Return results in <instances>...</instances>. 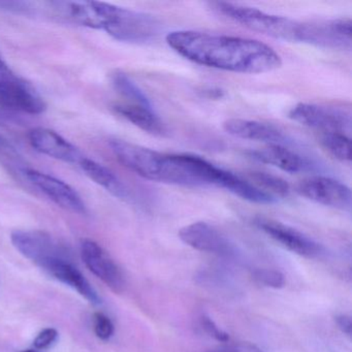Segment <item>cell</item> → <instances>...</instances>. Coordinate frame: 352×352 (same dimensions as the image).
<instances>
[{"instance_id": "27", "label": "cell", "mask_w": 352, "mask_h": 352, "mask_svg": "<svg viewBox=\"0 0 352 352\" xmlns=\"http://www.w3.org/2000/svg\"><path fill=\"white\" fill-rule=\"evenodd\" d=\"M19 157L16 148L3 135H0V160H3V162L19 164Z\"/></svg>"}, {"instance_id": "26", "label": "cell", "mask_w": 352, "mask_h": 352, "mask_svg": "<svg viewBox=\"0 0 352 352\" xmlns=\"http://www.w3.org/2000/svg\"><path fill=\"white\" fill-rule=\"evenodd\" d=\"M58 339V331L52 327L43 329L34 341V347L38 350H44L51 347Z\"/></svg>"}, {"instance_id": "11", "label": "cell", "mask_w": 352, "mask_h": 352, "mask_svg": "<svg viewBox=\"0 0 352 352\" xmlns=\"http://www.w3.org/2000/svg\"><path fill=\"white\" fill-rule=\"evenodd\" d=\"M24 174L34 187L63 209L77 214H86L87 212L85 203L79 193L60 179L30 168H25Z\"/></svg>"}, {"instance_id": "18", "label": "cell", "mask_w": 352, "mask_h": 352, "mask_svg": "<svg viewBox=\"0 0 352 352\" xmlns=\"http://www.w3.org/2000/svg\"><path fill=\"white\" fill-rule=\"evenodd\" d=\"M117 114L133 123L146 133L155 135H164L166 127L162 119L154 112L153 109L133 104H116L114 107Z\"/></svg>"}, {"instance_id": "13", "label": "cell", "mask_w": 352, "mask_h": 352, "mask_svg": "<svg viewBox=\"0 0 352 352\" xmlns=\"http://www.w3.org/2000/svg\"><path fill=\"white\" fill-rule=\"evenodd\" d=\"M178 236L183 243L201 252L226 257L232 256L236 253L234 245L207 222L188 224L179 230Z\"/></svg>"}, {"instance_id": "1", "label": "cell", "mask_w": 352, "mask_h": 352, "mask_svg": "<svg viewBox=\"0 0 352 352\" xmlns=\"http://www.w3.org/2000/svg\"><path fill=\"white\" fill-rule=\"evenodd\" d=\"M168 46L197 65L240 74H265L280 69L281 57L273 48L251 38L177 30L166 36Z\"/></svg>"}, {"instance_id": "22", "label": "cell", "mask_w": 352, "mask_h": 352, "mask_svg": "<svg viewBox=\"0 0 352 352\" xmlns=\"http://www.w3.org/2000/svg\"><path fill=\"white\" fill-rule=\"evenodd\" d=\"M249 178L259 189H265V192L273 197H285L289 195L290 187L284 179L265 172H251Z\"/></svg>"}, {"instance_id": "16", "label": "cell", "mask_w": 352, "mask_h": 352, "mask_svg": "<svg viewBox=\"0 0 352 352\" xmlns=\"http://www.w3.org/2000/svg\"><path fill=\"white\" fill-rule=\"evenodd\" d=\"M45 272L61 283L77 290L83 298L94 305H100L102 298L83 274L69 261V258H58L51 261L43 267Z\"/></svg>"}, {"instance_id": "3", "label": "cell", "mask_w": 352, "mask_h": 352, "mask_svg": "<svg viewBox=\"0 0 352 352\" xmlns=\"http://www.w3.org/2000/svg\"><path fill=\"white\" fill-rule=\"evenodd\" d=\"M211 7L220 15L253 32L287 42H304L305 22L272 15L254 8L223 1L211 3Z\"/></svg>"}, {"instance_id": "12", "label": "cell", "mask_w": 352, "mask_h": 352, "mask_svg": "<svg viewBox=\"0 0 352 352\" xmlns=\"http://www.w3.org/2000/svg\"><path fill=\"white\" fill-rule=\"evenodd\" d=\"M81 256L86 267L113 292H122L125 280L112 257L94 241L85 239L81 243Z\"/></svg>"}, {"instance_id": "14", "label": "cell", "mask_w": 352, "mask_h": 352, "mask_svg": "<svg viewBox=\"0 0 352 352\" xmlns=\"http://www.w3.org/2000/svg\"><path fill=\"white\" fill-rule=\"evenodd\" d=\"M28 139L36 151L49 157L69 164H80L84 158L76 146L52 129H34L28 133Z\"/></svg>"}, {"instance_id": "20", "label": "cell", "mask_w": 352, "mask_h": 352, "mask_svg": "<svg viewBox=\"0 0 352 352\" xmlns=\"http://www.w3.org/2000/svg\"><path fill=\"white\" fill-rule=\"evenodd\" d=\"M112 84L118 94L126 100H131L129 104L153 109L147 96L126 74L120 71L115 72L112 75Z\"/></svg>"}, {"instance_id": "7", "label": "cell", "mask_w": 352, "mask_h": 352, "mask_svg": "<svg viewBox=\"0 0 352 352\" xmlns=\"http://www.w3.org/2000/svg\"><path fill=\"white\" fill-rule=\"evenodd\" d=\"M15 248L41 269L51 261L69 258L67 249L50 234L42 230H15L11 234Z\"/></svg>"}, {"instance_id": "15", "label": "cell", "mask_w": 352, "mask_h": 352, "mask_svg": "<svg viewBox=\"0 0 352 352\" xmlns=\"http://www.w3.org/2000/svg\"><path fill=\"white\" fill-rule=\"evenodd\" d=\"M226 133L241 139L263 142L269 145H282L287 143V137L273 125L246 119L232 118L224 121Z\"/></svg>"}, {"instance_id": "17", "label": "cell", "mask_w": 352, "mask_h": 352, "mask_svg": "<svg viewBox=\"0 0 352 352\" xmlns=\"http://www.w3.org/2000/svg\"><path fill=\"white\" fill-rule=\"evenodd\" d=\"M247 154L252 160L276 166L290 174L302 172L309 166L302 156L282 145H269L263 149L251 150Z\"/></svg>"}, {"instance_id": "10", "label": "cell", "mask_w": 352, "mask_h": 352, "mask_svg": "<svg viewBox=\"0 0 352 352\" xmlns=\"http://www.w3.org/2000/svg\"><path fill=\"white\" fill-rule=\"evenodd\" d=\"M351 26L350 18L305 22L304 43L333 50L350 51L352 47Z\"/></svg>"}, {"instance_id": "23", "label": "cell", "mask_w": 352, "mask_h": 352, "mask_svg": "<svg viewBox=\"0 0 352 352\" xmlns=\"http://www.w3.org/2000/svg\"><path fill=\"white\" fill-rule=\"evenodd\" d=\"M254 279L267 287L282 288L285 285V278L279 271L271 269H258L254 272Z\"/></svg>"}, {"instance_id": "4", "label": "cell", "mask_w": 352, "mask_h": 352, "mask_svg": "<svg viewBox=\"0 0 352 352\" xmlns=\"http://www.w3.org/2000/svg\"><path fill=\"white\" fill-rule=\"evenodd\" d=\"M104 30L115 40L131 44H145L154 40L160 23L153 16L117 6H107Z\"/></svg>"}, {"instance_id": "5", "label": "cell", "mask_w": 352, "mask_h": 352, "mask_svg": "<svg viewBox=\"0 0 352 352\" xmlns=\"http://www.w3.org/2000/svg\"><path fill=\"white\" fill-rule=\"evenodd\" d=\"M0 107L30 115L43 114L47 104L28 82L0 58Z\"/></svg>"}, {"instance_id": "25", "label": "cell", "mask_w": 352, "mask_h": 352, "mask_svg": "<svg viewBox=\"0 0 352 352\" xmlns=\"http://www.w3.org/2000/svg\"><path fill=\"white\" fill-rule=\"evenodd\" d=\"M201 324L203 329H205L206 333L213 337L214 339L217 340V341L222 342V343L230 341L228 333L224 331L223 329H220L210 317L204 315L201 318Z\"/></svg>"}, {"instance_id": "24", "label": "cell", "mask_w": 352, "mask_h": 352, "mask_svg": "<svg viewBox=\"0 0 352 352\" xmlns=\"http://www.w3.org/2000/svg\"><path fill=\"white\" fill-rule=\"evenodd\" d=\"M114 324L107 315L104 313H96L94 315V331L100 340L107 341L110 339L114 335Z\"/></svg>"}, {"instance_id": "19", "label": "cell", "mask_w": 352, "mask_h": 352, "mask_svg": "<svg viewBox=\"0 0 352 352\" xmlns=\"http://www.w3.org/2000/svg\"><path fill=\"white\" fill-rule=\"evenodd\" d=\"M79 164L88 178L106 189L111 195L119 199H125L129 195L124 184L119 180L118 177L112 170H109L106 166L85 157L80 162Z\"/></svg>"}, {"instance_id": "30", "label": "cell", "mask_w": 352, "mask_h": 352, "mask_svg": "<svg viewBox=\"0 0 352 352\" xmlns=\"http://www.w3.org/2000/svg\"><path fill=\"white\" fill-rule=\"evenodd\" d=\"M21 352H38V350L34 349H28V350H23V351Z\"/></svg>"}, {"instance_id": "29", "label": "cell", "mask_w": 352, "mask_h": 352, "mask_svg": "<svg viewBox=\"0 0 352 352\" xmlns=\"http://www.w3.org/2000/svg\"><path fill=\"white\" fill-rule=\"evenodd\" d=\"M336 324L338 325L342 333H345L348 337H351L352 321L351 317L346 314L337 315L335 317Z\"/></svg>"}, {"instance_id": "21", "label": "cell", "mask_w": 352, "mask_h": 352, "mask_svg": "<svg viewBox=\"0 0 352 352\" xmlns=\"http://www.w3.org/2000/svg\"><path fill=\"white\" fill-rule=\"evenodd\" d=\"M320 142L333 157L343 162L351 160V140L349 135L341 133H322Z\"/></svg>"}, {"instance_id": "2", "label": "cell", "mask_w": 352, "mask_h": 352, "mask_svg": "<svg viewBox=\"0 0 352 352\" xmlns=\"http://www.w3.org/2000/svg\"><path fill=\"white\" fill-rule=\"evenodd\" d=\"M110 147L125 168L155 182L223 188L230 174L199 156L162 153L123 140H112Z\"/></svg>"}, {"instance_id": "6", "label": "cell", "mask_w": 352, "mask_h": 352, "mask_svg": "<svg viewBox=\"0 0 352 352\" xmlns=\"http://www.w3.org/2000/svg\"><path fill=\"white\" fill-rule=\"evenodd\" d=\"M288 116L296 122L318 129L321 133L347 135L351 131V113L344 109L300 102L289 111Z\"/></svg>"}, {"instance_id": "8", "label": "cell", "mask_w": 352, "mask_h": 352, "mask_svg": "<svg viewBox=\"0 0 352 352\" xmlns=\"http://www.w3.org/2000/svg\"><path fill=\"white\" fill-rule=\"evenodd\" d=\"M255 226L270 238L296 254L306 258H319L324 254L322 245L292 226L269 218L257 217Z\"/></svg>"}, {"instance_id": "28", "label": "cell", "mask_w": 352, "mask_h": 352, "mask_svg": "<svg viewBox=\"0 0 352 352\" xmlns=\"http://www.w3.org/2000/svg\"><path fill=\"white\" fill-rule=\"evenodd\" d=\"M209 352H263L261 348L250 343H234L219 346Z\"/></svg>"}, {"instance_id": "9", "label": "cell", "mask_w": 352, "mask_h": 352, "mask_svg": "<svg viewBox=\"0 0 352 352\" xmlns=\"http://www.w3.org/2000/svg\"><path fill=\"white\" fill-rule=\"evenodd\" d=\"M302 197L335 209L350 211L351 190L347 185L329 177H311L302 181L296 187Z\"/></svg>"}]
</instances>
